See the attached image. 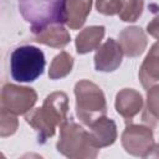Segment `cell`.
I'll return each mask as SVG.
<instances>
[{
	"label": "cell",
	"instance_id": "cell-1",
	"mask_svg": "<svg viewBox=\"0 0 159 159\" xmlns=\"http://www.w3.org/2000/svg\"><path fill=\"white\" fill-rule=\"evenodd\" d=\"M68 97L65 92H52L42 106L25 114V120L37 132L39 143H45L53 137L56 129L67 120Z\"/></svg>",
	"mask_w": 159,
	"mask_h": 159
},
{
	"label": "cell",
	"instance_id": "cell-2",
	"mask_svg": "<svg viewBox=\"0 0 159 159\" xmlns=\"http://www.w3.org/2000/svg\"><path fill=\"white\" fill-rule=\"evenodd\" d=\"M56 148L58 153L71 159L96 158L99 152L93 144L89 132L71 119L60 127V138Z\"/></svg>",
	"mask_w": 159,
	"mask_h": 159
},
{
	"label": "cell",
	"instance_id": "cell-3",
	"mask_svg": "<svg viewBox=\"0 0 159 159\" xmlns=\"http://www.w3.org/2000/svg\"><path fill=\"white\" fill-rule=\"evenodd\" d=\"M76 113L80 120L91 125L107 113V102L103 91L88 80H81L75 84Z\"/></svg>",
	"mask_w": 159,
	"mask_h": 159
},
{
	"label": "cell",
	"instance_id": "cell-4",
	"mask_svg": "<svg viewBox=\"0 0 159 159\" xmlns=\"http://www.w3.org/2000/svg\"><path fill=\"white\" fill-rule=\"evenodd\" d=\"M66 0H19V10L34 34L50 24H65Z\"/></svg>",
	"mask_w": 159,
	"mask_h": 159
},
{
	"label": "cell",
	"instance_id": "cell-5",
	"mask_svg": "<svg viewBox=\"0 0 159 159\" xmlns=\"http://www.w3.org/2000/svg\"><path fill=\"white\" fill-rule=\"evenodd\" d=\"M43 52L31 45L16 47L10 55V73L16 82H34L45 70Z\"/></svg>",
	"mask_w": 159,
	"mask_h": 159
},
{
	"label": "cell",
	"instance_id": "cell-6",
	"mask_svg": "<svg viewBox=\"0 0 159 159\" xmlns=\"http://www.w3.org/2000/svg\"><path fill=\"white\" fill-rule=\"evenodd\" d=\"M124 150L134 157L148 158L154 148V135L149 125L129 124L122 133Z\"/></svg>",
	"mask_w": 159,
	"mask_h": 159
},
{
	"label": "cell",
	"instance_id": "cell-7",
	"mask_svg": "<svg viewBox=\"0 0 159 159\" xmlns=\"http://www.w3.org/2000/svg\"><path fill=\"white\" fill-rule=\"evenodd\" d=\"M36 101L37 93L30 87L6 83L1 89V108L16 116L30 112Z\"/></svg>",
	"mask_w": 159,
	"mask_h": 159
},
{
	"label": "cell",
	"instance_id": "cell-8",
	"mask_svg": "<svg viewBox=\"0 0 159 159\" xmlns=\"http://www.w3.org/2000/svg\"><path fill=\"white\" fill-rule=\"evenodd\" d=\"M123 50L113 39H108L104 43L99 45L94 55V67L101 72H113L116 71L123 60Z\"/></svg>",
	"mask_w": 159,
	"mask_h": 159
},
{
	"label": "cell",
	"instance_id": "cell-9",
	"mask_svg": "<svg viewBox=\"0 0 159 159\" xmlns=\"http://www.w3.org/2000/svg\"><path fill=\"white\" fill-rule=\"evenodd\" d=\"M116 111L128 123L130 122L143 108L142 94L133 88H123L116 96L114 102Z\"/></svg>",
	"mask_w": 159,
	"mask_h": 159
},
{
	"label": "cell",
	"instance_id": "cell-10",
	"mask_svg": "<svg viewBox=\"0 0 159 159\" xmlns=\"http://www.w3.org/2000/svg\"><path fill=\"white\" fill-rule=\"evenodd\" d=\"M118 42L123 53L128 57L140 56L148 43L145 32L138 26H129L123 29L118 35Z\"/></svg>",
	"mask_w": 159,
	"mask_h": 159
},
{
	"label": "cell",
	"instance_id": "cell-11",
	"mask_svg": "<svg viewBox=\"0 0 159 159\" xmlns=\"http://www.w3.org/2000/svg\"><path fill=\"white\" fill-rule=\"evenodd\" d=\"M139 81L145 89L159 84V41H157L145 56L139 68Z\"/></svg>",
	"mask_w": 159,
	"mask_h": 159
},
{
	"label": "cell",
	"instance_id": "cell-12",
	"mask_svg": "<svg viewBox=\"0 0 159 159\" xmlns=\"http://www.w3.org/2000/svg\"><path fill=\"white\" fill-rule=\"evenodd\" d=\"M89 135L98 149L112 145L117 139V125L113 119L104 116L89 125Z\"/></svg>",
	"mask_w": 159,
	"mask_h": 159
},
{
	"label": "cell",
	"instance_id": "cell-13",
	"mask_svg": "<svg viewBox=\"0 0 159 159\" xmlns=\"http://www.w3.org/2000/svg\"><path fill=\"white\" fill-rule=\"evenodd\" d=\"M91 6L92 0H66L63 9L65 24L72 30L82 27L91 12Z\"/></svg>",
	"mask_w": 159,
	"mask_h": 159
},
{
	"label": "cell",
	"instance_id": "cell-14",
	"mask_svg": "<svg viewBox=\"0 0 159 159\" xmlns=\"http://www.w3.org/2000/svg\"><path fill=\"white\" fill-rule=\"evenodd\" d=\"M34 40L53 48H62L70 42L71 37L63 24H50L39 32L34 34Z\"/></svg>",
	"mask_w": 159,
	"mask_h": 159
},
{
	"label": "cell",
	"instance_id": "cell-15",
	"mask_svg": "<svg viewBox=\"0 0 159 159\" xmlns=\"http://www.w3.org/2000/svg\"><path fill=\"white\" fill-rule=\"evenodd\" d=\"M106 34L104 26H88L83 29L76 37V50L78 53L84 55L97 50Z\"/></svg>",
	"mask_w": 159,
	"mask_h": 159
},
{
	"label": "cell",
	"instance_id": "cell-16",
	"mask_svg": "<svg viewBox=\"0 0 159 159\" xmlns=\"http://www.w3.org/2000/svg\"><path fill=\"white\" fill-rule=\"evenodd\" d=\"M147 102L142 119L148 125H154L159 120V84L147 89Z\"/></svg>",
	"mask_w": 159,
	"mask_h": 159
},
{
	"label": "cell",
	"instance_id": "cell-17",
	"mask_svg": "<svg viewBox=\"0 0 159 159\" xmlns=\"http://www.w3.org/2000/svg\"><path fill=\"white\" fill-rule=\"evenodd\" d=\"M72 67H73V57L68 52L62 51L53 57L50 65L48 77L51 80L63 78L72 71Z\"/></svg>",
	"mask_w": 159,
	"mask_h": 159
},
{
	"label": "cell",
	"instance_id": "cell-18",
	"mask_svg": "<svg viewBox=\"0 0 159 159\" xmlns=\"http://www.w3.org/2000/svg\"><path fill=\"white\" fill-rule=\"evenodd\" d=\"M143 7V0H122V10L118 16L124 22H134L142 15Z\"/></svg>",
	"mask_w": 159,
	"mask_h": 159
},
{
	"label": "cell",
	"instance_id": "cell-19",
	"mask_svg": "<svg viewBox=\"0 0 159 159\" xmlns=\"http://www.w3.org/2000/svg\"><path fill=\"white\" fill-rule=\"evenodd\" d=\"M17 125H19V122H17L16 114L10 113L6 109L1 108V114H0V135L4 138V137L14 134L16 132V129H17Z\"/></svg>",
	"mask_w": 159,
	"mask_h": 159
},
{
	"label": "cell",
	"instance_id": "cell-20",
	"mask_svg": "<svg viewBox=\"0 0 159 159\" xmlns=\"http://www.w3.org/2000/svg\"><path fill=\"white\" fill-rule=\"evenodd\" d=\"M96 9L103 15H118L122 10V0H96Z\"/></svg>",
	"mask_w": 159,
	"mask_h": 159
},
{
	"label": "cell",
	"instance_id": "cell-21",
	"mask_svg": "<svg viewBox=\"0 0 159 159\" xmlns=\"http://www.w3.org/2000/svg\"><path fill=\"white\" fill-rule=\"evenodd\" d=\"M147 32L157 39L159 41V15H157L148 25H147Z\"/></svg>",
	"mask_w": 159,
	"mask_h": 159
}]
</instances>
